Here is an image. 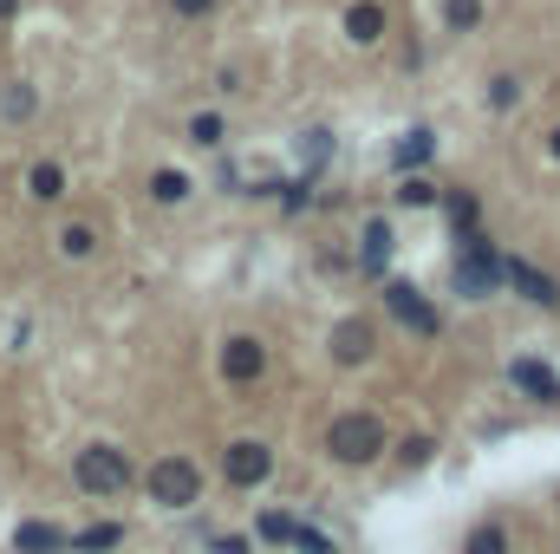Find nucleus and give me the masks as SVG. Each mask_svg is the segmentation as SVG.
<instances>
[{
  "instance_id": "39448f33",
  "label": "nucleus",
  "mask_w": 560,
  "mask_h": 554,
  "mask_svg": "<svg viewBox=\"0 0 560 554\" xmlns=\"http://www.w3.org/2000/svg\"><path fill=\"white\" fill-rule=\"evenodd\" d=\"M456 287H463V300H489V293L502 287V255H495V242H489V235H463Z\"/></svg>"
},
{
  "instance_id": "9d476101",
  "label": "nucleus",
  "mask_w": 560,
  "mask_h": 554,
  "mask_svg": "<svg viewBox=\"0 0 560 554\" xmlns=\"http://www.w3.org/2000/svg\"><path fill=\"white\" fill-rule=\"evenodd\" d=\"M509 379H515L528 399H541V405H560V372H555V366H541V359H515V366H509Z\"/></svg>"
},
{
  "instance_id": "bb28decb",
  "label": "nucleus",
  "mask_w": 560,
  "mask_h": 554,
  "mask_svg": "<svg viewBox=\"0 0 560 554\" xmlns=\"http://www.w3.org/2000/svg\"><path fill=\"white\" fill-rule=\"evenodd\" d=\"M170 7H176V13H183V20H202V13H209V7H215V0H170Z\"/></svg>"
},
{
  "instance_id": "7c9ffc66",
  "label": "nucleus",
  "mask_w": 560,
  "mask_h": 554,
  "mask_svg": "<svg viewBox=\"0 0 560 554\" xmlns=\"http://www.w3.org/2000/svg\"><path fill=\"white\" fill-rule=\"evenodd\" d=\"M20 13V0H0V20H13Z\"/></svg>"
},
{
  "instance_id": "f257e3e1",
  "label": "nucleus",
  "mask_w": 560,
  "mask_h": 554,
  "mask_svg": "<svg viewBox=\"0 0 560 554\" xmlns=\"http://www.w3.org/2000/svg\"><path fill=\"white\" fill-rule=\"evenodd\" d=\"M326 457L332 463H346V470H365V463H378L385 457V443H392V430H385V417L378 412H339L326 417Z\"/></svg>"
},
{
  "instance_id": "f03ea898",
  "label": "nucleus",
  "mask_w": 560,
  "mask_h": 554,
  "mask_svg": "<svg viewBox=\"0 0 560 554\" xmlns=\"http://www.w3.org/2000/svg\"><path fill=\"white\" fill-rule=\"evenodd\" d=\"M72 483H79L85 496H125V489L138 483V470H131V457H125L118 443H85V450L72 457Z\"/></svg>"
},
{
  "instance_id": "0eeeda50",
  "label": "nucleus",
  "mask_w": 560,
  "mask_h": 554,
  "mask_svg": "<svg viewBox=\"0 0 560 554\" xmlns=\"http://www.w3.org/2000/svg\"><path fill=\"white\" fill-rule=\"evenodd\" d=\"M215 372H222L229 385H255V379L268 372V339H261V333H229L222 353H215Z\"/></svg>"
},
{
  "instance_id": "2eb2a0df",
  "label": "nucleus",
  "mask_w": 560,
  "mask_h": 554,
  "mask_svg": "<svg viewBox=\"0 0 560 554\" xmlns=\"http://www.w3.org/2000/svg\"><path fill=\"white\" fill-rule=\"evenodd\" d=\"M52 249H59V262H92V255H98V229H92V222H66V229L52 235Z\"/></svg>"
},
{
  "instance_id": "aec40b11",
  "label": "nucleus",
  "mask_w": 560,
  "mask_h": 554,
  "mask_svg": "<svg viewBox=\"0 0 560 554\" xmlns=\"http://www.w3.org/2000/svg\"><path fill=\"white\" fill-rule=\"evenodd\" d=\"M482 0H443V33H476L482 26Z\"/></svg>"
},
{
  "instance_id": "c756f323",
  "label": "nucleus",
  "mask_w": 560,
  "mask_h": 554,
  "mask_svg": "<svg viewBox=\"0 0 560 554\" xmlns=\"http://www.w3.org/2000/svg\"><path fill=\"white\" fill-rule=\"evenodd\" d=\"M548 157H555V163H560V125H555V131H548Z\"/></svg>"
},
{
  "instance_id": "412c9836",
  "label": "nucleus",
  "mask_w": 560,
  "mask_h": 554,
  "mask_svg": "<svg viewBox=\"0 0 560 554\" xmlns=\"http://www.w3.org/2000/svg\"><path fill=\"white\" fill-rule=\"evenodd\" d=\"M39 112V92L26 85V79H13L7 92H0V118H33Z\"/></svg>"
},
{
  "instance_id": "1a4fd4ad",
  "label": "nucleus",
  "mask_w": 560,
  "mask_h": 554,
  "mask_svg": "<svg viewBox=\"0 0 560 554\" xmlns=\"http://www.w3.org/2000/svg\"><path fill=\"white\" fill-rule=\"evenodd\" d=\"M339 26H346V39H352V46H378V39H385V26H392V13H385V0H352Z\"/></svg>"
},
{
  "instance_id": "a878e982",
  "label": "nucleus",
  "mask_w": 560,
  "mask_h": 554,
  "mask_svg": "<svg viewBox=\"0 0 560 554\" xmlns=\"http://www.w3.org/2000/svg\"><path fill=\"white\" fill-rule=\"evenodd\" d=\"M450 222L469 229V222H476V196H450Z\"/></svg>"
},
{
  "instance_id": "ddd939ff",
  "label": "nucleus",
  "mask_w": 560,
  "mask_h": 554,
  "mask_svg": "<svg viewBox=\"0 0 560 554\" xmlns=\"http://www.w3.org/2000/svg\"><path fill=\"white\" fill-rule=\"evenodd\" d=\"M13 549L20 554H66V529L59 522H20L13 529Z\"/></svg>"
},
{
  "instance_id": "7ed1b4c3",
  "label": "nucleus",
  "mask_w": 560,
  "mask_h": 554,
  "mask_svg": "<svg viewBox=\"0 0 560 554\" xmlns=\"http://www.w3.org/2000/svg\"><path fill=\"white\" fill-rule=\"evenodd\" d=\"M143 489H150L156 509H196V503H202V470H196V457L170 450V457H156V463L143 470Z\"/></svg>"
},
{
  "instance_id": "f3484780",
  "label": "nucleus",
  "mask_w": 560,
  "mask_h": 554,
  "mask_svg": "<svg viewBox=\"0 0 560 554\" xmlns=\"http://www.w3.org/2000/svg\"><path fill=\"white\" fill-rule=\"evenodd\" d=\"M189 196H196V183H189L183 170H156V176H150V203L176 209V203H189Z\"/></svg>"
},
{
  "instance_id": "a211bd4d",
  "label": "nucleus",
  "mask_w": 560,
  "mask_h": 554,
  "mask_svg": "<svg viewBox=\"0 0 560 554\" xmlns=\"http://www.w3.org/2000/svg\"><path fill=\"white\" fill-rule=\"evenodd\" d=\"M255 535H261L268 549H300V535H306V529H300L293 516H280V509H268V516L255 522Z\"/></svg>"
},
{
  "instance_id": "f8f14e48",
  "label": "nucleus",
  "mask_w": 560,
  "mask_h": 554,
  "mask_svg": "<svg viewBox=\"0 0 560 554\" xmlns=\"http://www.w3.org/2000/svg\"><path fill=\"white\" fill-rule=\"evenodd\" d=\"M502 280H509L522 300H535V307H555V300H560V287L548 275H535L528 262H502Z\"/></svg>"
},
{
  "instance_id": "c85d7f7f",
  "label": "nucleus",
  "mask_w": 560,
  "mask_h": 554,
  "mask_svg": "<svg viewBox=\"0 0 560 554\" xmlns=\"http://www.w3.org/2000/svg\"><path fill=\"white\" fill-rule=\"evenodd\" d=\"M215 554H248V535H215Z\"/></svg>"
},
{
  "instance_id": "393cba45",
  "label": "nucleus",
  "mask_w": 560,
  "mask_h": 554,
  "mask_svg": "<svg viewBox=\"0 0 560 554\" xmlns=\"http://www.w3.org/2000/svg\"><path fill=\"white\" fill-rule=\"evenodd\" d=\"M515 99H522V79H509V72H502V79H489V105H495V112H509Z\"/></svg>"
},
{
  "instance_id": "b1692460",
  "label": "nucleus",
  "mask_w": 560,
  "mask_h": 554,
  "mask_svg": "<svg viewBox=\"0 0 560 554\" xmlns=\"http://www.w3.org/2000/svg\"><path fill=\"white\" fill-rule=\"evenodd\" d=\"M398 203H405V209H430V203H436V183H423V176H411V183L398 189Z\"/></svg>"
},
{
  "instance_id": "cd10ccee",
  "label": "nucleus",
  "mask_w": 560,
  "mask_h": 554,
  "mask_svg": "<svg viewBox=\"0 0 560 554\" xmlns=\"http://www.w3.org/2000/svg\"><path fill=\"white\" fill-rule=\"evenodd\" d=\"M430 450H436V443H430V437H411V443H405V463H423V457H430Z\"/></svg>"
},
{
  "instance_id": "9b49d317",
  "label": "nucleus",
  "mask_w": 560,
  "mask_h": 554,
  "mask_svg": "<svg viewBox=\"0 0 560 554\" xmlns=\"http://www.w3.org/2000/svg\"><path fill=\"white\" fill-rule=\"evenodd\" d=\"M392 249H398L392 222H385V216H372V222H365V235H359V268H365V275H385Z\"/></svg>"
},
{
  "instance_id": "20e7f679",
  "label": "nucleus",
  "mask_w": 560,
  "mask_h": 554,
  "mask_svg": "<svg viewBox=\"0 0 560 554\" xmlns=\"http://www.w3.org/2000/svg\"><path fill=\"white\" fill-rule=\"evenodd\" d=\"M268 476H275V443L268 437H235L222 450V483L229 489H261Z\"/></svg>"
},
{
  "instance_id": "423d86ee",
  "label": "nucleus",
  "mask_w": 560,
  "mask_h": 554,
  "mask_svg": "<svg viewBox=\"0 0 560 554\" xmlns=\"http://www.w3.org/2000/svg\"><path fill=\"white\" fill-rule=\"evenodd\" d=\"M326 353H332V366H372V353H378V320H372V313H346V320H332Z\"/></svg>"
},
{
  "instance_id": "4be33fe9",
  "label": "nucleus",
  "mask_w": 560,
  "mask_h": 554,
  "mask_svg": "<svg viewBox=\"0 0 560 554\" xmlns=\"http://www.w3.org/2000/svg\"><path fill=\"white\" fill-rule=\"evenodd\" d=\"M463 554H509V535H502L495 522H482V529H476V535L463 542Z\"/></svg>"
},
{
  "instance_id": "5701e85b",
  "label": "nucleus",
  "mask_w": 560,
  "mask_h": 554,
  "mask_svg": "<svg viewBox=\"0 0 560 554\" xmlns=\"http://www.w3.org/2000/svg\"><path fill=\"white\" fill-rule=\"evenodd\" d=\"M436 150V138L430 131H405V143H398V170H411V163H423Z\"/></svg>"
},
{
  "instance_id": "6e6552de",
  "label": "nucleus",
  "mask_w": 560,
  "mask_h": 554,
  "mask_svg": "<svg viewBox=\"0 0 560 554\" xmlns=\"http://www.w3.org/2000/svg\"><path fill=\"white\" fill-rule=\"evenodd\" d=\"M385 307H392V313H398L411 333H436V326H443V320H436V307L423 300L411 280H385Z\"/></svg>"
},
{
  "instance_id": "4468645a",
  "label": "nucleus",
  "mask_w": 560,
  "mask_h": 554,
  "mask_svg": "<svg viewBox=\"0 0 560 554\" xmlns=\"http://www.w3.org/2000/svg\"><path fill=\"white\" fill-rule=\"evenodd\" d=\"M26 196H33V203H59V196H66V163L39 157V163L26 170Z\"/></svg>"
},
{
  "instance_id": "6ab92c4d",
  "label": "nucleus",
  "mask_w": 560,
  "mask_h": 554,
  "mask_svg": "<svg viewBox=\"0 0 560 554\" xmlns=\"http://www.w3.org/2000/svg\"><path fill=\"white\" fill-rule=\"evenodd\" d=\"M222 138H229V118L222 112H196L189 118V143L196 150H222Z\"/></svg>"
},
{
  "instance_id": "dca6fc26",
  "label": "nucleus",
  "mask_w": 560,
  "mask_h": 554,
  "mask_svg": "<svg viewBox=\"0 0 560 554\" xmlns=\"http://www.w3.org/2000/svg\"><path fill=\"white\" fill-rule=\"evenodd\" d=\"M125 542V529L118 522H98V529H72L66 535V554H98V549H118Z\"/></svg>"
}]
</instances>
